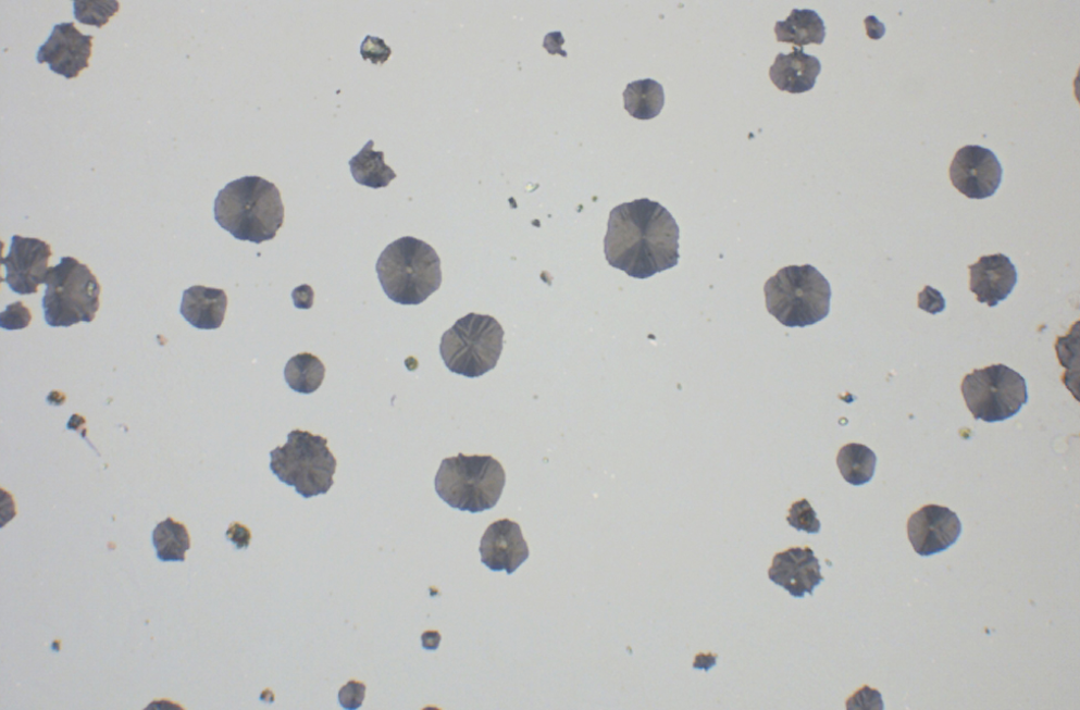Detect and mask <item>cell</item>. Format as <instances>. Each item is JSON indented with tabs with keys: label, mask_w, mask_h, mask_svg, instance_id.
I'll return each instance as SVG.
<instances>
[{
	"label": "cell",
	"mask_w": 1080,
	"mask_h": 710,
	"mask_svg": "<svg viewBox=\"0 0 1080 710\" xmlns=\"http://www.w3.org/2000/svg\"><path fill=\"white\" fill-rule=\"evenodd\" d=\"M680 231L657 201L638 199L613 208L605 237L608 263L630 277L647 279L679 261Z\"/></svg>",
	"instance_id": "1"
},
{
	"label": "cell",
	"mask_w": 1080,
	"mask_h": 710,
	"mask_svg": "<svg viewBox=\"0 0 1080 710\" xmlns=\"http://www.w3.org/2000/svg\"><path fill=\"white\" fill-rule=\"evenodd\" d=\"M214 220L238 240L270 241L284 223L281 194L274 184L257 176L232 182L215 198Z\"/></svg>",
	"instance_id": "2"
},
{
	"label": "cell",
	"mask_w": 1080,
	"mask_h": 710,
	"mask_svg": "<svg viewBox=\"0 0 1080 710\" xmlns=\"http://www.w3.org/2000/svg\"><path fill=\"white\" fill-rule=\"evenodd\" d=\"M376 272L385 295L404 306H418L442 285L440 259L426 242L404 237L381 253Z\"/></svg>",
	"instance_id": "3"
},
{
	"label": "cell",
	"mask_w": 1080,
	"mask_h": 710,
	"mask_svg": "<svg viewBox=\"0 0 1080 710\" xmlns=\"http://www.w3.org/2000/svg\"><path fill=\"white\" fill-rule=\"evenodd\" d=\"M435 490L450 508L481 513L498 503L506 483L501 464L491 456H464L443 460L435 476Z\"/></svg>",
	"instance_id": "4"
},
{
	"label": "cell",
	"mask_w": 1080,
	"mask_h": 710,
	"mask_svg": "<svg viewBox=\"0 0 1080 710\" xmlns=\"http://www.w3.org/2000/svg\"><path fill=\"white\" fill-rule=\"evenodd\" d=\"M765 295L769 313L789 327L814 325L830 312V284L810 264L781 269L766 283Z\"/></svg>",
	"instance_id": "5"
},
{
	"label": "cell",
	"mask_w": 1080,
	"mask_h": 710,
	"mask_svg": "<svg viewBox=\"0 0 1080 710\" xmlns=\"http://www.w3.org/2000/svg\"><path fill=\"white\" fill-rule=\"evenodd\" d=\"M270 457L272 473L305 499L326 495L334 484L337 462L321 435L295 429L288 443L271 451Z\"/></svg>",
	"instance_id": "6"
},
{
	"label": "cell",
	"mask_w": 1080,
	"mask_h": 710,
	"mask_svg": "<svg viewBox=\"0 0 1080 710\" xmlns=\"http://www.w3.org/2000/svg\"><path fill=\"white\" fill-rule=\"evenodd\" d=\"M42 310L48 325L69 327L90 323L99 310L101 287L91 270L73 257H63L49 267Z\"/></svg>",
	"instance_id": "7"
},
{
	"label": "cell",
	"mask_w": 1080,
	"mask_h": 710,
	"mask_svg": "<svg viewBox=\"0 0 1080 710\" xmlns=\"http://www.w3.org/2000/svg\"><path fill=\"white\" fill-rule=\"evenodd\" d=\"M502 346L499 322L491 315L470 313L443 335L439 350L450 372L474 378L495 369Z\"/></svg>",
	"instance_id": "8"
},
{
	"label": "cell",
	"mask_w": 1080,
	"mask_h": 710,
	"mask_svg": "<svg viewBox=\"0 0 1080 710\" xmlns=\"http://www.w3.org/2000/svg\"><path fill=\"white\" fill-rule=\"evenodd\" d=\"M961 394L975 419L988 423L1015 416L1029 401L1027 379L1004 364L966 375Z\"/></svg>",
	"instance_id": "9"
},
{
	"label": "cell",
	"mask_w": 1080,
	"mask_h": 710,
	"mask_svg": "<svg viewBox=\"0 0 1080 710\" xmlns=\"http://www.w3.org/2000/svg\"><path fill=\"white\" fill-rule=\"evenodd\" d=\"M949 179L961 195L983 200L996 194L1002 184L1003 169L990 149L965 146L953 158Z\"/></svg>",
	"instance_id": "10"
},
{
	"label": "cell",
	"mask_w": 1080,
	"mask_h": 710,
	"mask_svg": "<svg viewBox=\"0 0 1080 710\" xmlns=\"http://www.w3.org/2000/svg\"><path fill=\"white\" fill-rule=\"evenodd\" d=\"M94 36L82 34L75 23L53 26L49 38L39 47L38 64H48L52 73L67 79L77 78L89 67Z\"/></svg>",
	"instance_id": "11"
},
{
	"label": "cell",
	"mask_w": 1080,
	"mask_h": 710,
	"mask_svg": "<svg viewBox=\"0 0 1080 710\" xmlns=\"http://www.w3.org/2000/svg\"><path fill=\"white\" fill-rule=\"evenodd\" d=\"M51 256V247L47 242L13 236L10 252L2 259V264L7 266L3 282L20 296L37 294L38 287L45 284Z\"/></svg>",
	"instance_id": "12"
},
{
	"label": "cell",
	"mask_w": 1080,
	"mask_h": 710,
	"mask_svg": "<svg viewBox=\"0 0 1080 710\" xmlns=\"http://www.w3.org/2000/svg\"><path fill=\"white\" fill-rule=\"evenodd\" d=\"M960 533L961 523L957 514L935 505L923 507L907 522L908 539L921 557L946 551L957 541Z\"/></svg>",
	"instance_id": "13"
},
{
	"label": "cell",
	"mask_w": 1080,
	"mask_h": 710,
	"mask_svg": "<svg viewBox=\"0 0 1080 710\" xmlns=\"http://www.w3.org/2000/svg\"><path fill=\"white\" fill-rule=\"evenodd\" d=\"M482 563L494 572L513 574L530 558L529 545L521 526L510 520H499L488 526L481 539Z\"/></svg>",
	"instance_id": "14"
},
{
	"label": "cell",
	"mask_w": 1080,
	"mask_h": 710,
	"mask_svg": "<svg viewBox=\"0 0 1080 710\" xmlns=\"http://www.w3.org/2000/svg\"><path fill=\"white\" fill-rule=\"evenodd\" d=\"M769 578L793 597L814 595L824 577L818 558L810 548H792L778 553L769 570Z\"/></svg>",
	"instance_id": "15"
},
{
	"label": "cell",
	"mask_w": 1080,
	"mask_h": 710,
	"mask_svg": "<svg viewBox=\"0 0 1080 710\" xmlns=\"http://www.w3.org/2000/svg\"><path fill=\"white\" fill-rule=\"evenodd\" d=\"M970 290L980 303L990 308L1007 299L1017 284V271L1010 259L1002 253L984 256L971 264Z\"/></svg>",
	"instance_id": "16"
},
{
	"label": "cell",
	"mask_w": 1080,
	"mask_h": 710,
	"mask_svg": "<svg viewBox=\"0 0 1080 710\" xmlns=\"http://www.w3.org/2000/svg\"><path fill=\"white\" fill-rule=\"evenodd\" d=\"M820 61L793 47L791 53H779L769 75L773 85L781 91L804 94L814 89L821 74Z\"/></svg>",
	"instance_id": "17"
},
{
	"label": "cell",
	"mask_w": 1080,
	"mask_h": 710,
	"mask_svg": "<svg viewBox=\"0 0 1080 710\" xmlns=\"http://www.w3.org/2000/svg\"><path fill=\"white\" fill-rule=\"evenodd\" d=\"M226 307L223 290L195 286L184 292L181 312L197 329L216 331L224 321Z\"/></svg>",
	"instance_id": "18"
},
{
	"label": "cell",
	"mask_w": 1080,
	"mask_h": 710,
	"mask_svg": "<svg viewBox=\"0 0 1080 710\" xmlns=\"http://www.w3.org/2000/svg\"><path fill=\"white\" fill-rule=\"evenodd\" d=\"M777 40L802 47L810 43L821 45L827 36L824 22L818 13L811 10H793L784 22H778L774 27Z\"/></svg>",
	"instance_id": "19"
},
{
	"label": "cell",
	"mask_w": 1080,
	"mask_h": 710,
	"mask_svg": "<svg viewBox=\"0 0 1080 710\" xmlns=\"http://www.w3.org/2000/svg\"><path fill=\"white\" fill-rule=\"evenodd\" d=\"M624 109L640 121H650L659 116L665 105L662 85L654 79H643L630 84L623 91Z\"/></svg>",
	"instance_id": "20"
},
{
	"label": "cell",
	"mask_w": 1080,
	"mask_h": 710,
	"mask_svg": "<svg viewBox=\"0 0 1080 710\" xmlns=\"http://www.w3.org/2000/svg\"><path fill=\"white\" fill-rule=\"evenodd\" d=\"M374 141L370 140L363 149L350 160L351 173L355 180L372 189L386 188L397 176L386 165L384 152L373 149Z\"/></svg>",
	"instance_id": "21"
},
{
	"label": "cell",
	"mask_w": 1080,
	"mask_h": 710,
	"mask_svg": "<svg viewBox=\"0 0 1080 710\" xmlns=\"http://www.w3.org/2000/svg\"><path fill=\"white\" fill-rule=\"evenodd\" d=\"M152 543L161 562H185L191 546L187 527L172 518L156 526Z\"/></svg>",
	"instance_id": "22"
},
{
	"label": "cell",
	"mask_w": 1080,
	"mask_h": 710,
	"mask_svg": "<svg viewBox=\"0 0 1080 710\" xmlns=\"http://www.w3.org/2000/svg\"><path fill=\"white\" fill-rule=\"evenodd\" d=\"M284 377L294 391L311 395L322 386L325 366L318 357L311 353H300L291 358L284 368Z\"/></svg>",
	"instance_id": "23"
},
{
	"label": "cell",
	"mask_w": 1080,
	"mask_h": 710,
	"mask_svg": "<svg viewBox=\"0 0 1080 710\" xmlns=\"http://www.w3.org/2000/svg\"><path fill=\"white\" fill-rule=\"evenodd\" d=\"M876 453L864 445L851 444L843 447L836 463L843 478L855 486L869 483L876 473Z\"/></svg>",
	"instance_id": "24"
},
{
	"label": "cell",
	"mask_w": 1080,
	"mask_h": 710,
	"mask_svg": "<svg viewBox=\"0 0 1080 710\" xmlns=\"http://www.w3.org/2000/svg\"><path fill=\"white\" fill-rule=\"evenodd\" d=\"M120 10L121 4L117 0H88V2L76 0L74 2L75 18L82 24L96 26L97 28H102L107 25L110 18L115 16Z\"/></svg>",
	"instance_id": "25"
},
{
	"label": "cell",
	"mask_w": 1080,
	"mask_h": 710,
	"mask_svg": "<svg viewBox=\"0 0 1080 710\" xmlns=\"http://www.w3.org/2000/svg\"><path fill=\"white\" fill-rule=\"evenodd\" d=\"M786 521L790 526L809 534H818L821 530V522L817 518L816 511L806 499L792 505Z\"/></svg>",
	"instance_id": "26"
},
{
	"label": "cell",
	"mask_w": 1080,
	"mask_h": 710,
	"mask_svg": "<svg viewBox=\"0 0 1080 710\" xmlns=\"http://www.w3.org/2000/svg\"><path fill=\"white\" fill-rule=\"evenodd\" d=\"M32 313L23 302L10 304L0 315V325L9 332L23 331L29 325Z\"/></svg>",
	"instance_id": "27"
},
{
	"label": "cell",
	"mask_w": 1080,
	"mask_h": 710,
	"mask_svg": "<svg viewBox=\"0 0 1080 710\" xmlns=\"http://www.w3.org/2000/svg\"><path fill=\"white\" fill-rule=\"evenodd\" d=\"M1056 350L1060 364L1066 369H1071L1073 360L1079 362V322L1075 324L1069 336L1058 338Z\"/></svg>",
	"instance_id": "28"
},
{
	"label": "cell",
	"mask_w": 1080,
	"mask_h": 710,
	"mask_svg": "<svg viewBox=\"0 0 1080 710\" xmlns=\"http://www.w3.org/2000/svg\"><path fill=\"white\" fill-rule=\"evenodd\" d=\"M846 708L851 709H884L882 695L879 690L865 686L846 701Z\"/></svg>",
	"instance_id": "29"
},
{
	"label": "cell",
	"mask_w": 1080,
	"mask_h": 710,
	"mask_svg": "<svg viewBox=\"0 0 1080 710\" xmlns=\"http://www.w3.org/2000/svg\"><path fill=\"white\" fill-rule=\"evenodd\" d=\"M367 687L363 683L351 681L346 686L340 688L338 693V701L340 706L348 710H356L360 708L365 698Z\"/></svg>",
	"instance_id": "30"
},
{
	"label": "cell",
	"mask_w": 1080,
	"mask_h": 710,
	"mask_svg": "<svg viewBox=\"0 0 1080 710\" xmlns=\"http://www.w3.org/2000/svg\"><path fill=\"white\" fill-rule=\"evenodd\" d=\"M945 307L946 302L942 294L930 286H927L919 295V308L928 313H941Z\"/></svg>",
	"instance_id": "31"
},
{
	"label": "cell",
	"mask_w": 1080,
	"mask_h": 710,
	"mask_svg": "<svg viewBox=\"0 0 1080 710\" xmlns=\"http://www.w3.org/2000/svg\"><path fill=\"white\" fill-rule=\"evenodd\" d=\"M226 538L232 540L238 550L249 548L251 532L240 523H234L226 532Z\"/></svg>",
	"instance_id": "32"
},
{
	"label": "cell",
	"mask_w": 1080,
	"mask_h": 710,
	"mask_svg": "<svg viewBox=\"0 0 1080 710\" xmlns=\"http://www.w3.org/2000/svg\"><path fill=\"white\" fill-rule=\"evenodd\" d=\"M293 299L298 309H311L314 302V291L308 285L300 286L294 290Z\"/></svg>",
	"instance_id": "33"
},
{
	"label": "cell",
	"mask_w": 1080,
	"mask_h": 710,
	"mask_svg": "<svg viewBox=\"0 0 1080 710\" xmlns=\"http://www.w3.org/2000/svg\"><path fill=\"white\" fill-rule=\"evenodd\" d=\"M717 658H718V655L712 653V652H709V653H703V652L702 653H698L697 657H696V660H695V663H694V667L693 668L695 670H704V671L708 672L709 670H711L716 665Z\"/></svg>",
	"instance_id": "34"
},
{
	"label": "cell",
	"mask_w": 1080,
	"mask_h": 710,
	"mask_svg": "<svg viewBox=\"0 0 1080 710\" xmlns=\"http://www.w3.org/2000/svg\"><path fill=\"white\" fill-rule=\"evenodd\" d=\"M422 640L426 649H436L440 642V635L437 632H427L423 634Z\"/></svg>",
	"instance_id": "35"
},
{
	"label": "cell",
	"mask_w": 1080,
	"mask_h": 710,
	"mask_svg": "<svg viewBox=\"0 0 1080 710\" xmlns=\"http://www.w3.org/2000/svg\"><path fill=\"white\" fill-rule=\"evenodd\" d=\"M868 35L872 39H881L885 33V29H877L871 22V16L866 20Z\"/></svg>",
	"instance_id": "36"
},
{
	"label": "cell",
	"mask_w": 1080,
	"mask_h": 710,
	"mask_svg": "<svg viewBox=\"0 0 1080 710\" xmlns=\"http://www.w3.org/2000/svg\"><path fill=\"white\" fill-rule=\"evenodd\" d=\"M85 423L86 422H85V419L84 418L75 414L72 418V420L70 421L67 427H69V429L79 431V428L82 427V425H84Z\"/></svg>",
	"instance_id": "37"
}]
</instances>
